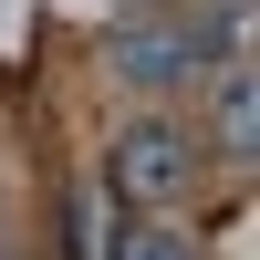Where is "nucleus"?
<instances>
[{
    "instance_id": "f257e3e1",
    "label": "nucleus",
    "mask_w": 260,
    "mask_h": 260,
    "mask_svg": "<svg viewBox=\"0 0 260 260\" xmlns=\"http://www.w3.org/2000/svg\"><path fill=\"white\" fill-rule=\"evenodd\" d=\"M187 177H198V136H187L177 115H136L115 136V156H104V187H115L125 208H177Z\"/></svg>"
},
{
    "instance_id": "f03ea898",
    "label": "nucleus",
    "mask_w": 260,
    "mask_h": 260,
    "mask_svg": "<svg viewBox=\"0 0 260 260\" xmlns=\"http://www.w3.org/2000/svg\"><path fill=\"white\" fill-rule=\"evenodd\" d=\"M208 146L219 156H250L260 146V94H250V62H208Z\"/></svg>"
}]
</instances>
